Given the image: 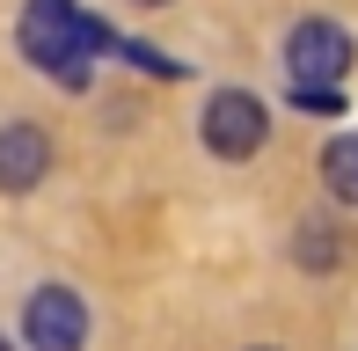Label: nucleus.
I'll return each instance as SVG.
<instances>
[{"label": "nucleus", "mask_w": 358, "mask_h": 351, "mask_svg": "<svg viewBox=\"0 0 358 351\" xmlns=\"http://www.w3.org/2000/svg\"><path fill=\"white\" fill-rule=\"evenodd\" d=\"M110 44H117L110 22H95L80 0H29L22 8V59L66 88H88V59L110 52Z\"/></svg>", "instance_id": "f257e3e1"}, {"label": "nucleus", "mask_w": 358, "mask_h": 351, "mask_svg": "<svg viewBox=\"0 0 358 351\" xmlns=\"http://www.w3.org/2000/svg\"><path fill=\"white\" fill-rule=\"evenodd\" d=\"M264 139H271V110L256 103L249 88H220L213 103H205V147H213L220 162H249Z\"/></svg>", "instance_id": "f03ea898"}, {"label": "nucleus", "mask_w": 358, "mask_h": 351, "mask_svg": "<svg viewBox=\"0 0 358 351\" xmlns=\"http://www.w3.org/2000/svg\"><path fill=\"white\" fill-rule=\"evenodd\" d=\"M285 66H292V88H336L351 73V37L315 15V22H300L285 37Z\"/></svg>", "instance_id": "7ed1b4c3"}, {"label": "nucleus", "mask_w": 358, "mask_h": 351, "mask_svg": "<svg viewBox=\"0 0 358 351\" xmlns=\"http://www.w3.org/2000/svg\"><path fill=\"white\" fill-rule=\"evenodd\" d=\"M22 337H29V351H80V337H88L80 293L73 285H37L22 308Z\"/></svg>", "instance_id": "20e7f679"}, {"label": "nucleus", "mask_w": 358, "mask_h": 351, "mask_svg": "<svg viewBox=\"0 0 358 351\" xmlns=\"http://www.w3.org/2000/svg\"><path fill=\"white\" fill-rule=\"evenodd\" d=\"M44 169H52V139L37 124H0V190H37Z\"/></svg>", "instance_id": "39448f33"}, {"label": "nucleus", "mask_w": 358, "mask_h": 351, "mask_svg": "<svg viewBox=\"0 0 358 351\" xmlns=\"http://www.w3.org/2000/svg\"><path fill=\"white\" fill-rule=\"evenodd\" d=\"M322 183H329L344 205H358V132L329 139V154H322Z\"/></svg>", "instance_id": "423d86ee"}, {"label": "nucleus", "mask_w": 358, "mask_h": 351, "mask_svg": "<svg viewBox=\"0 0 358 351\" xmlns=\"http://www.w3.org/2000/svg\"><path fill=\"white\" fill-rule=\"evenodd\" d=\"M292 257H300L307 271H329L336 257H344V242H336V227H329V220H307V227H300V242H292Z\"/></svg>", "instance_id": "0eeeda50"}, {"label": "nucleus", "mask_w": 358, "mask_h": 351, "mask_svg": "<svg viewBox=\"0 0 358 351\" xmlns=\"http://www.w3.org/2000/svg\"><path fill=\"white\" fill-rule=\"evenodd\" d=\"M292 103H300V110H322V117H336V110H344V95H336V88H292Z\"/></svg>", "instance_id": "6e6552de"}, {"label": "nucleus", "mask_w": 358, "mask_h": 351, "mask_svg": "<svg viewBox=\"0 0 358 351\" xmlns=\"http://www.w3.org/2000/svg\"><path fill=\"white\" fill-rule=\"evenodd\" d=\"M139 8H169V0H139Z\"/></svg>", "instance_id": "1a4fd4ad"}, {"label": "nucleus", "mask_w": 358, "mask_h": 351, "mask_svg": "<svg viewBox=\"0 0 358 351\" xmlns=\"http://www.w3.org/2000/svg\"><path fill=\"white\" fill-rule=\"evenodd\" d=\"M0 351H15V344H8V337H0Z\"/></svg>", "instance_id": "9d476101"}, {"label": "nucleus", "mask_w": 358, "mask_h": 351, "mask_svg": "<svg viewBox=\"0 0 358 351\" xmlns=\"http://www.w3.org/2000/svg\"><path fill=\"white\" fill-rule=\"evenodd\" d=\"M249 351H271V344H249Z\"/></svg>", "instance_id": "9b49d317"}]
</instances>
